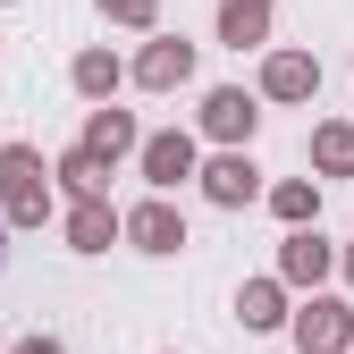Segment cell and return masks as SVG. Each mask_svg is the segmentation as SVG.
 Here are the masks:
<instances>
[{
    "instance_id": "cell-1",
    "label": "cell",
    "mask_w": 354,
    "mask_h": 354,
    "mask_svg": "<svg viewBox=\"0 0 354 354\" xmlns=\"http://www.w3.org/2000/svg\"><path fill=\"white\" fill-rule=\"evenodd\" d=\"M0 261H9V245H0Z\"/></svg>"
}]
</instances>
